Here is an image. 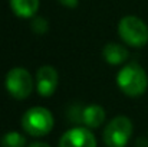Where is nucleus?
Instances as JSON below:
<instances>
[{
	"instance_id": "nucleus-3",
	"label": "nucleus",
	"mask_w": 148,
	"mask_h": 147,
	"mask_svg": "<svg viewBox=\"0 0 148 147\" xmlns=\"http://www.w3.org/2000/svg\"><path fill=\"white\" fill-rule=\"evenodd\" d=\"M118 33L121 39L134 48H143L148 43V28L137 16H125L118 23Z\"/></svg>"
},
{
	"instance_id": "nucleus-8",
	"label": "nucleus",
	"mask_w": 148,
	"mask_h": 147,
	"mask_svg": "<svg viewBox=\"0 0 148 147\" xmlns=\"http://www.w3.org/2000/svg\"><path fill=\"white\" fill-rule=\"evenodd\" d=\"M81 120L88 128H98L105 121V110L98 104L86 105L81 112Z\"/></svg>"
},
{
	"instance_id": "nucleus-14",
	"label": "nucleus",
	"mask_w": 148,
	"mask_h": 147,
	"mask_svg": "<svg viewBox=\"0 0 148 147\" xmlns=\"http://www.w3.org/2000/svg\"><path fill=\"white\" fill-rule=\"evenodd\" d=\"M29 147H50V146L46 144V143H33V144H30Z\"/></svg>"
},
{
	"instance_id": "nucleus-9",
	"label": "nucleus",
	"mask_w": 148,
	"mask_h": 147,
	"mask_svg": "<svg viewBox=\"0 0 148 147\" xmlns=\"http://www.w3.org/2000/svg\"><path fill=\"white\" fill-rule=\"evenodd\" d=\"M102 58L108 63H111V65H119V63L127 61L128 50H127V48H124L119 43L111 42V43H106L103 46V49H102Z\"/></svg>"
},
{
	"instance_id": "nucleus-10",
	"label": "nucleus",
	"mask_w": 148,
	"mask_h": 147,
	"mask_svg": "<svg viewBox=\"0 0 148 147\" xmlns=\"http://www.w3.org/2000/svg\"><path fill=\"white\" fill-rule=\"evenodd\" d=\"M10 7L19 17H32L39 9V0H10Z\"/></svg>"
},
{
	"instance_id": "nucleus-13",
	"label": "nucleus",
	"mask_w": 148,
	"mask_h": 147,
	"mask_svg": "<svg viewBox=\"0 0 148 147\" xmlns=\"http://www.w3.org/2000/svg\"><path fill=\"white\" fill-rule=\"evenodd\" d=\"M60 4H63L65 7H71V9H73V7H76L78 6V0H58Z\"/></svg>"
},
{
	"instance_id": "nucleus-7",
	"label": "nucleus",
	"mask_w": 148,
	"mask_h": 147,
	"mask_svg": "<svg viewBox=\"0 0 148 147\" xmlns=\"http://www.w3.org/2000/svg\"><path fill=\"white\" fill-rule=\"evenodd\" d=\"M59 84V75L58 71L50 66V65H43L38 69L36 74V85H38V92L42 97H50L56 91Z\"/></svg>"
},
{
	"instance_id": "nucleus-6",
	"label": "nucleus",
	"mask_w": 148,
	"mask_h": 147,
	"mask_svg": "<svg viewBox=\"0 0 148 147\" xmlns=\"http://www.w3.org/2000/svg\"><path fill=\"white\" fill-rule=\"evenodd\" d=\"M59 147H97V139L88 127H75L60 137Z\"/></svg>"
},
{
	"instance_id": "nucleus-4",
	"label": "nucleus",
	"mask_w": 148,
	"mask_h": 147,
	"mask_svg": "<svg viewBox=\"0 0 148 147\" xmlns=\"http://www.w3.org/2000/svg\"><path fill=\"white\" fill-rule=\"evenodd\" d=\"M132 134V123L125 115L112 118L103 130V143L106 147H125Z\"/></svg>"
},
{
	"instance_id": "nucleus-11",
	"label": "nucleus",
	"mask_w": 148,
	"mask_h": 147,
	"mask_svg": "<svg viewBox=\"0 0 148 147\" xmlns=\"http://www.w3.org/2000/svg\"><path fill=\"white\" fill-rule=\"evenodd\" d=\"M1 147H25L26 139L23 134L17 131H9L1 137Z\"/></svg>"
},
{
	"instance_id": "nucleus-12",
	"label": "nucleus",
	"mask_w": 148,
	"mask_h": 147,
	"mask_svg": "<svg viewBox=\"0 0 148 147\" xmlns=\"http://www.w3.org/2000/svg\"><path fill=\"white\" fill-rule=\"evenodd\" d=\"M48 28H49V25H48V20H46L45 17L38 16V17H35L33 22H32V30H33L35 33H38V35L46 33Z\"/></svg>"
},
{
	"instance_id": "nucleus-5",
	"label": "nucleus",
	"mask_w": 148,
	"mask_h": 147,
	"mask_svg": "<svg viewBox=\"0 0 148 147\" xmlns=\"http://www.w3.org/2000/svg\"><path fill=\"white\" fill-rule=\"evenodd\" d=\"M4 85H6L7 92L16 99H25L33 91L32 75L29 74V71H26L25 68H20V66L12 68L6 74Z\"/></svg>"
},
{
	"instance_id": "nucleus-2",
	"label": "nucleus",
	"mask_w": 148,
	"mask_h": 147,
	"mask_svg": "<svg viewBox=\"0 0 148 147\" xmlns=\"http://www.w3.org/2000/svg\"><path fill=\"white\" fill-rule=\"evenodd\" d=\"M53 115L45 107H33L29 108L22 117V127L23 130L33 136L42 137L46 136L53 128Z\"/></svg>"
},
{
	"instance_id": "nucleus-1",
	"label": "nucleus",
	"mask_w": 148,
	"mask_h": 147,
	"mask_svg": "<svg viewBox=\"0 0 148 147\" xmlns=\"http://www.w3.org/2000/svg\"><path fill=\"white\" fill-rule=\"evenodd\" d=\"M118 88L128 97H140L145 92L148 87V77L143 66L132 62L125 65L116 74Z\"/></svg>"
}]
</instances>
